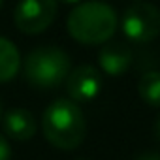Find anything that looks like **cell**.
<instances>
[{"mask_svg":"<svg viewBox=\"0 0 160 160\" xmlns=\"http://www.w3.org/2000/svg\"><path fill=\"white\" fill-rule=\"evenodd\" d=\"M12 156V147L6 139V136L0 134V160H10Z\"/></svg>","mask_w":160,"mask_h":160,"instance_id":"obj_11","label":"cell"},{"mask_svg":"<svg viewBox=\"0 0 160 160\" xmlns=\"http://www.w3.org/2000/svg\"><path fill=\"white\" fill-rule=\"evenodd\" d=\"M124 36L134 43H147L160 34V10L151 2H134L128 6L121 19Z\"/></svg>","mask_w":160,"mask_h":160,"instance_id":"obj_4","label":"cell"},{"mask_svg":"<svg viewBox=\"0 0 160 160\" xmlns=\"http://www.w3.org/2000/svg\"><path fill=\"white\" fill-rule=\"evenodd\" d=\"M0 119H2V100H0Z\"/></svg>","mask_w":160,"mask_h":160,"instance_id":"obj_15","label":"cell"},{"mask_svg":"<svg viewBox=\"0 0 160 160\" xmlns=\"http://www.w3.org/2000/svg\"><path fill=\"white\" fill-rule=\"evenodd\" d=\"M134 160H160V152H154V151H145V152L138 154Z\"/></svg>","mask_w":160,"mask_h":160,"instance_id":"obj_12","label":"cell"},{"mask_svg":"<svg viewBox=\"0 0 160 160\" xmlns=\"http://www.w3.org/2000/svg\"><path fill=\"white\" fill-rule=\"evenodd\" d=\"M2 2H4V0H0V8H2Z\"/></svg>","mask_w":160,"mask_h":160,"instance_id":"obj_16","label":"cell"},{"mask_svg":"<svg viewBox=\"0 0 160 160\" xmlns=\"http://www.w3.org/2000/svg\"><path fill=\"white\" fill-rule=\"evenodd\" d=\"M64 4H79V2H83V0H62Z\"/></svg>","mask_w":160,"mask_h":160,"instance_id":"obj_14","label":"cell"},{"mask_svg":"<svg viewBox=\"0 0 160 160\" xmlns=\"http://www.w3.org/2000/svg\"><path fill=\"white\" fill-rule=\"evenodd\" d=\"M100 68L106 75H122L132 64V49L124 42H106L98 53Z\"/></svg>","mask_w":160,"mask_h":160,"instance_id":"obj_7","label":"cell"},{"mask_svg":"<svg viewBox=\"0 0 160 160\" xmlns=\"http://www.w3.org/2000/svg\"><path fill=\"white\" fill-rule=\"evenodd\" d=\"M2 128H4V134L12 139H17V141H27L30 138H34L36 134V119L34 115L25 109V108H13V109H8L2 117Z\"/></svg>","mask_w":160,"mask_h":160,"instance_id":"obj_8","label":"cell"},{"mask_svg":"<svg viewBox=\"0 0 160 160\" xmlns=\"http://www.w3.org/2000/svg\"><path fill=\"white\" fill-rule=\"evenodd\" d=\"M21 68V55L15 43L0 36V83L12 81Z\"/></svg>","mask_w":160,"mask_h":160,"instance_id":"obj_9","label":"cell"},{"mask_svg":"<svg viewBox=\"0 0 160 160\" xmlns=\"http://www.w3.org/2000/svg\"><path fill=\"white\" fill-rule=\"evenodd\" d=\"M154 134H156V138H158V141H160V115H158V119H156V122H154Z\"/></svg>","mask_w":160,"mask_h":160,"instance_id":"obj_13","label":"cell"},{"mask_svg":"<svg viewBox=\"0 0 160 160\" xmlns=\"http://www.w3.org/2000/svg\"><path fill=\"white\" fill-rule=\"evenodd\" d=\"M70 68V55L57 45H40L32 49L23 64L25 79L36 89H57L68 77Z\"/></svg>","mask_w":160,"mask_h":160,"instance_id":"obj_3","label":"cell"},{"mask_svg":"<svg viewBox=\"0 0 160 160\" xmlns=\"http://www.w3.org/2000/svg\"><path fill=\"white\" fill-rule=\"evenodd\" d=\"M141 100L151 108H160V72H147L138 81Z\"/></svg>","mask_w":160,"mask_h":160,"instance_id":"obj_10","label":"cell"},{"mask_svg":"<svg viewBox=\"0 0 160 160\" xmlns=\"http://www.w3.org/2000/svg\"><path fill=\"white\" fill-rule=\"evenodd\" d=\"M64 83H66V92L70 100L83 104V102L94 100L100 94L104 87V79H102L100 70H96L92 64H81L70 70Z\"/></svg>","mask_w":160,"mask_h":160,"instance_id":"obj_6","label":"cell"},{"mask_svg":"<svg viewBox=\"0 0 160 160\" xmlns=\"http://www.w3.org/2000/svg\"><path fill=\"white\" fill-rule=\"evenodd\" d=\"M42 130L53 147L60 151H73L83 143L87 134L83 109L70 98H58L42 113Z\"/></svg>","mask_w":160,"mask_h":160,"instance_id":"obj_2","label":"cell"},{"mask_svg":"<svg viewBox=\"0 0 160 160\" xmlns=\"http://www.w3.org/2000/svg\"><path fill=\"white\" fill-rule=\"evenodd\" d=\"M66 27L75 42L83 45H102L113 38L119 27V15L108 2L83 0L70 12Z\"/></svg>","mask_w":160,"mask_h":160,"instance_id":"obj_1","label":"cell"},{"mask_svg":"<svg viewBox=\"0 0 160 160\" xmlns=\"http://www.w3.org/2000/svg\"><path fill=\"white\" fill-rule=\"evenodd\" d=\"M57 12V0H19L13 12V21L23 34H42L53 25Z\"/></svg>","mask_w":160,"mask_h":160,"instance_id":"obj_5","label":"cell"},{"mask_svg":"<svg viewBox=\"0 0 160 160\" xmlns=\"http://www.w3.org/2000/svg\"><path fill=\"white\" fill-rule=\"evenodd\" d=\"M134 2H141V0H134Z\"/></svg>","mask_w":160,"mask_h":160,"instance_id":"obj_17","label":"cell"}]
</instances>
